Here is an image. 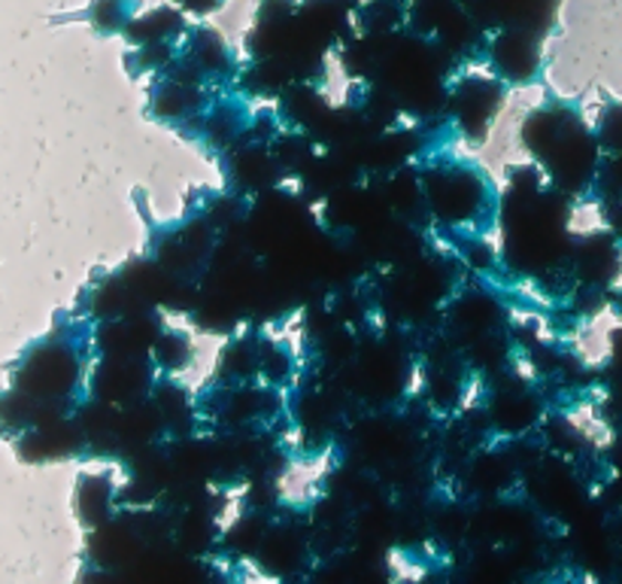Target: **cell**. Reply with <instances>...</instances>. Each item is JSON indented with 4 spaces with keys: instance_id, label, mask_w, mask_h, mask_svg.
<instances>
[{
    "instance_id": "7a4b0ae2",
    "label": "cell",
    "mask_w": 622,
    "mask_h": 584,
    "mask_svg": "<svg viewBox=\"0 0 622 584\" xmlns=\"http://www.w3.org/2000/svg\"><path fill=\"white\" fill-rule=\"evenodd\" d=\"M80 381L83 359L71 341H46L34 347L19 369V393L46 402H71Z\"/></svg>"
},
{
    "instance_id": "30bf717a",
    "label": "cell",
    "mask_w": 622,
    "mask_h": 584,
    "mask_svg": "<svg viewBox=\"0 0 622 584\" xmlns=\"http://www.w3.org/2000/svg\"><path fill=\"white\" fill-rule=\"evenodd\" d=\"M128 0H94V28L101 31H125L131 24Z\"/></svg>"
},
{
    "instance_id": "8992f818",
    "label": "cell",
    "mask_w": 622,
    "mask_h": 584,
    "mask_svg": "<svg viewBox=\"0 0 622 584\" xmlns=\"http://www.w3.org/2000/svg\"><path fill=\"white\" fill-rule=\"evenodd\" d=\"M76 509H80V518L92 530L94 526H104L118 512V484L104 472H89V475L80 478Z\"/></svg>"
},
{
    "instance_id": "3957f363",
    "label": "cell",
    "mask_w": 622,
    "mask_h": 584,
    "mask_svg": "<svg viewBox=\"0 0 622 584\" xmlns=\"http://www.w3.org/2000/svg\"><path fill=\"white\" fill-rule=\"evenodd\" d=\"M501 98L505 80L498 73H465L449 89L446 110L465 141H483L498 116Z\"/></svg>"
},
{
    "instance_id": "9c48e42d",
    "label": "cell",
    "mask_w": 622,
    "mask_h": 584,
    "mask_svg": "<svg viewBox=\"0 0 622 584\" xmlns=\"http://www.w3.org/2000/svg\"><path fill=\"white\" fill-rule=\"evenodd\" d=\"M195 357V341L179 329H167L158 335V341L153 347V362L162 375H179L188 369V362Z\"/></svg>"
},
{
    "instance_id": "5b68a950",
    "label": "cell",
    "mask_w": 622,
    "mask_h": 584,
    "mask_svg": "<svg viewBox=\"0 0 622 584\" xmlns=\"http://www.w3.org/2000/svg\"><path fill=\"white\" fill-rule=\"evenodd\" d=\"M489 64H493V73H498L505 83H529L538 76V49H535V40L526 37L522 31H498V34L489 40Z\"/></svg>"
},
{
    "instance_id": "52a82bcc",
    "label": "cell",
    "mask_w": 622,
    "mask_h": 584,
    "mask_svg": "<svg viewBox=\"0 0 622 584\" xmlns=\"http://www.w3.org/2000/svg\"><path fill=\"white\" fill-rule=\"evenodd\" d=\"M195 68H198L207 80H219V76H235V59L231 49L225 47V40L212 28H195L188 31V43L183 49Z\"/></svg>"
},
{
    "instance_id": "ba28073f",
    "label": "cell",
    "mask_w": 622,
    "mask_h": 584,
    "mask_svg": "<svg viewBox=\"0 0 622 584\" xmlns=\"http://www.w3.org/2000/svg\"><path fill=\"white\" fill-rule=\"evenodd\" d=\"M294 375H298V359L292 347L273 338H261V383L277 390H292Z\"/></svg>"
},
{
    "instance_id": "6da1fadb",
    "label": "cell",
    "mask_w": 622,
    "mask_h": 584,
    "mask_svg": "<svg viewBox=\"0 0 622 584\" xmlns=\"http://www.w3.org/2000/svg\"><path fill=\"white\" fill-rule=\"evenodd\" d=\"M423 189L432 226L449 235H474L483 219H493L498 211L493 183L480 167L465 165L458 158H432L419 165Z\"/></svg>"
},
{
    "instance_id": "277c9868",
    "label": "cell",
    "mask_w": 622,
    "mask_h": 584,
    "mask_svg": "<svg viewBox=\"0 0 622 584\" xmlns=\"http://www.w3.org/2000/svg\"><path fill=\"white\" fill-rule=\"evenodd\" d=\"M155 362L153 357H97L89 375V396L125 408L149 399L155 390Z\"/></svg>"
}]
</instances>
